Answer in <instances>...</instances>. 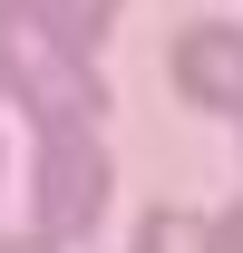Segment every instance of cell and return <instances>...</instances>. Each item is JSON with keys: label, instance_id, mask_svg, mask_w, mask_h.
<instances>
[{"label": "cell", "instance_id": "52a82bcc", "mask_svg": "<svg viewBox=\"0 0 243 253\" xmlns=\"http://www.w3.org/2000/svg\"><path fill=\"white\" fill-rule=\"evenodd\" d=\"M0 253H49V234H20V244H0Z\"/></svg>", "mask_w": 243, "mask_h": 253}, {"label": "cell", "instance_id": "277c9868", "mask_svg": "<svg viewBox=\"0 0 243 253\" xmlns=\"http://www.w3.org/2000/svg\"><path fill=\"white\" fill-rule=\"evenodd\" d=\"M136 253H214V224L185 214V205H156L146 234H136Z\"/></svg>", "mask_w": 243, "mask_h": 253}, {"label": "cell", "instance_id": "7a4b0ae2", "mask_svg": "<svg viewBox=\"0 0 243 253\" xmlns=\"http://www.w3.org/2000/svg\"><path fill=\"white\" fill-rule=\"evenodd\" d=\"M107 214V146L88 126H39V234L68 244Z\"/></svg>", "mask_w": 243, "mask_h": 253}, {"label": "cell", "instance_id": "6da1fadb", "mask_svg": "<svg viewBox=\"0 0 243 253\" xmlns=\"http://www.w3.org/2000/svg\"><path fill=\"white\" fill-rule=\"evenodd\" d=\"M0 68H10V88L39 107V126H88L97 107H107V88L78 68V49H68L49 20H0Z\"/></svg>", "mask_w": 243, "mask_h": 253}, {"label": "cell", "instance_id": "3957f363", "mask_svg": "<svg viewBox=\"0 0 243 253\" xmlns=\"http://www.w3.org/2000/svg\"><path fill=\"white\" fill-rule=\"evenodd\" d=\"M175 88L195 97V107H234L243 117V30H185L175 39Z\"/></svg>", "mask_w": 243, "mask_h": 253}, {"label": "cell", "instance_id": "8992f818", "mask_svg": "<svg viewBox=\"0 0 243 253\" xmlns=\"http://www.w3.org/2000/svg\"><path fill=\"white\" fill-rule=\"evenodd\" d=\"M214 253H243V205H234L224 224H214Z\"/></svg>", "mask_w": 243, "mask_h": 253}, {"label": "cell", "instance_id": "5b68a950", "mask_svg": "<svg viewBox=\"0 0 243 253\" xmlns=\"http://www.w3.org/2000/svg\"><path fill=\"white\" fill-rule=\"evenodd\" d=\"M39 20H49V30H59L68 49H88V39L107 30V20H117V0H49V10H39Z\"/></svg>", "mask_w": 243, "mask_h": 253}]
</instances>
